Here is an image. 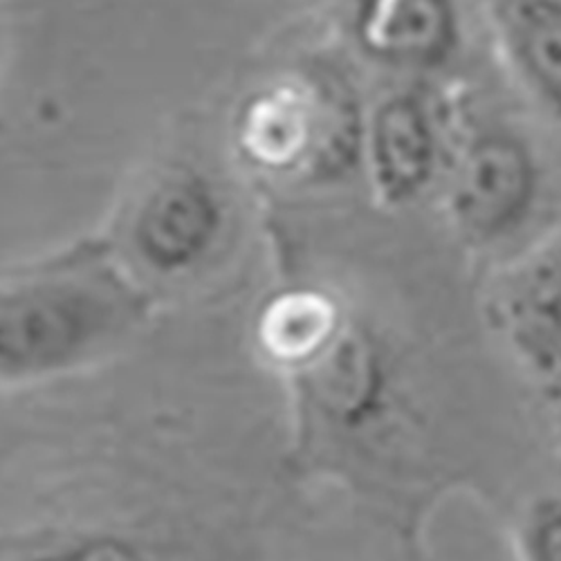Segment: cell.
I'll return each instance as SVG.
<instances>
[{"mask_svg":"<svg viewBox=\"0 0 561 561\" xmlns=\"http://www.w3.org/2000/svg\"><path fill=\"white\" fill-rule=\"evenodd\" d=\"M142 301L100 259L0 284V382H30L75 368L115 344Z\"/></svg>","mask_w":561,"mask_h":561,"instance_id":"6da1fadb","label":"cell"},{"mask_svg":"<svg viewBox=\"0 0 561 561\" xmlns=\"http://www.w3.org/2000/svg\"><path fill=\"white\" fill-rule=\"evenodd\" d=\"M366 117L342 85L280 81L256 95L239 139L254 164L276 173L335 178L364 160Z\"/></svg>","mask_w":561,"mask_h":561,"instance_id":"7a4b0ae2","label":"cell"},{"mask_svg":"<svg viewBox=\"0 0 561 561\" xmlns=\"http://www.w3.org/2000/svg\"><path fill=\"white\" fill-rule=\"evenodd\" d=\"M539 196V164L524 139L507 128L470 137L445 186V209L456 233L492 245L519 231Z\"/></svg>","mask_w":561,"mask_h":561,"instance_id":"3957f363","label":"cell"},{"mask_svg":"<svg viewBox=\"0 0 561 561\" xmlns=\"http://www.w3.org/2000/svg\"><path fill=\"white\" fill-rule=\"evenodd\" d=\"M304 417L337 434L378 427L393 400L391 364L370 333L344 323L333 340L288 366Z\"/></svg>","mask_w":561,"mask_h":561,"instance_id":"277c9868","label":"cell"},{"mask_svg":"<svg viewBox=\"0 0 561 561\" xmlns=\"http://www.w3.org/2000/svg\"><path fill=\"white\" fill-rule=\"evenodd\" d=\"M227 203L211 178L178 167L160 175L128 222L135 259L160 276L196 272L218 248Z\"/></svg>","mask_w":561,"mask_h":561,"instance_id":"5b68a950","label":"cell"},{"mask_svg":"<svg viewBox=\"0 0 561 561\" xmlns=\"http://www.w3.org/2000/svg\"><path fill=\"white\" fill-rule=\"evenodd\" d=\"M490 314L533 378L561 382V229L501 272Z\"/></svg>","mask_w":561,"mask_h":561,"instance_id":"8992f818","label":"cell"},{"mask_svg":"<svg viewBox=\"0 0 561 561\" xmlns=\"http://www.w3.org/2000/svg\"><path fill=\"white\" fill-rule=\"evenodd\" d=\"M364 167L385 207H407L434 184L443 162L436 113L420 90L385 98L366 117Z\"/></svg>","mask_w":561,"mask_h":561,"instance_id":"52a82bcc","label":"cell"},{"mask_svg":"<svg viewBox=\"0 0 561 561\" xmlns=\"http://www.w3.org/2000/svg\"><path fill=\"white\" fill-rule=\"evenodd\" d=\"M353 32L370 59L427 72L456 57L462 27L456 0H355Z\"/></svg>","mask_w":561,"mask_h":561,"instance_id":"ba28073f","label":"cell"},{"mask_svg":"<svg viewBox=\"0 0 561 561\" xmlns=\"http://www.w3.org/2000/svg\"><path fill=\"white\" fill-rule=\"evenodd\" d=\"M494 19L514 68L561 124V0H499Z\"/></svg>","mask_w":561,"mask_h":561,"instance_id":"9c48e42d","label":"cell"},{"mask_svg":"<svg viewBox=\"0 0 561 561\" xmlns=\"http://www.w3.org/2000/svg\"><path fill=\"white\" fill-rule=\"evenodd\" d=\"M346 323L333 297L317 290L280 295L261 321L263 346L286 368L321 348Z\"/></svg>","mask_w":561,"mask_h":561,"instance_id":"30bf717a","label":"cell"},{"mask_svg":"<svg viewBox=\"0 0 561 561\" xmlns=\"http://www.w3.org/2000/svg\"><path fill=\"white\" fill-rule=\"evenodd\" d=\"M524 561H561V496L537 499L522 524Z\"/></svg>","mask_w":561,"mask_h":561,"instance_id":"8fae6325","label":"cell"},{"mask_svg":"<svg viewBox=\"0 0 561 561\" xmlns=\"http://www.w3.org/2000/svg\"><path fill=\"white\" fill-rule=\"evenodd\" d=\"M19 561H147L135 546L115 537H81L43 548Z\"/></svg>","mask_w":561,"mask_h":561,"instance_id":"7c38bea8","label":"cell"}]
</instances>
